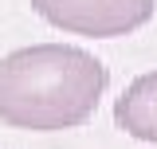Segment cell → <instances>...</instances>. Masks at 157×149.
I'll return each instance as SVG.
<instances>
[{"label": "cell", "mask_w": 157, "mask_h": 149, "mask_svg": "<svg viewBox=\"0 0 157 149\" xmlns=\"http://www.w3.org/2000/svg\"><path fill=\"white\" fill-rule=\"evenodd\" d=\"M110 82L106 63L71 43H32L0 59V122L59 133L86 126Z\"/></svg>", "instance_id": "1"}, {"label": "cell", "mask_w": 157, "mask_h": 149, "mask_svg": "<svg viewBox=\"0 0 157 149\" xmlns=\"http://www.w3.org/2000/svg\"><path fill=\"white\" fill-rule=\"evenodd\" d=\"M32 8L67 36L118 39L145 28L157 12V0H32Z\"/></svg>", "instance_id": "2"}, {"label": "cell", "mask_w": 157, "mask_h": 149, "mask_svg": "<svg viewBox=\"0 0 157 149\" xmlns=\"http://www.w3.org/2000/svg\"><path fill=\"white\" fill-rule=\"evenodd\" d=\"M114 122L137 141H157V71L137 74L114 102Z\"/></svg>", "instance_id": "3"}]
</instances>
